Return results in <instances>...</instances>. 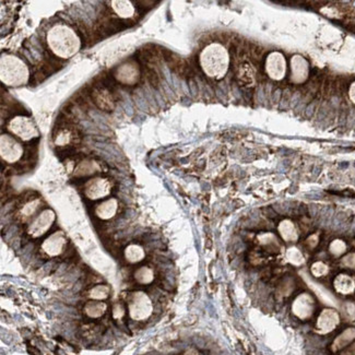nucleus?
I'll return each mask as SVG.
<instances>
[{"label":"nucleus","instance_id":"nucleus-1","mask_svg":"<svg viewBox=\"0 0 355 355\" xmlns=\"http://www.w3.org/2000/svg\"><path fill=\"white\" fill-rule=\"evenodd\" d=\"M47 45L57 57L69 59L81 48V40L74 30L66 24H55L46 35Z\"/></svg>","mask_w":355,"mask_h":355},{"label":"nucleus","instance_id":"nucleus-2","mask_svg":"<svg viewBox=\"0 0 355 355\" xmlns=\"http://www.w3.org/2000/svg\"><path fill=\"white\" fill-rule=\"evenodd\" d=\"M30 71L24 61L14 55L6 54L0 59V80L8 86H21L27 83Z\"/></svg>","mask_w":355,"mask_h":355},{"label":"nucleus","instance_id":"nucleus-3","mask_svg":"<svg viewBox=\"0 0 355 355\" xmlns=\"http://www.w3.org/2000/svg\"><path fill=\"white\" fill-rule=\"evenodd\" d=\"M201 67L210 77H222L227 70L228 55L219 44H211L205 47L200 56Z\"/></svg>","mask_w":355,"mask_h":355},{"label":"nucleus","instance_id":"nucleus-4","mask_svg":"<svg viewBox=\"0 0 355 355\" xmlns=\"http://www.w3.org/2000/svg\"><path fill=\"white\" fill-rule=\"evenodd\" d=\"M8 129L12 134L23 141L32 140L40 134L34 121L26 116L20 115L13 117L8 124Z\"/></svg>","mask_w":355,"mask_h":355},{"label":"nucleus","instance_id":"nucleus-5","mask_svg":"<svg viewBox=\"0 0 355 355\" xmlns=\"http://www.w3.org/2000/svg\"><path fill=\"white\" fill-rule=\"evenodd\" d=\"M23 155V147L13 137L1 134L0 137V156L7 163H15Z\"/></svg>","mask_w":355,"mask_h":355},{"label":"nucleus","instance_id":"nucleus-6","mask_svg":"<svg viewBox=\"0 0 355 355\" xmlns=\"http://www.w3.org/2000/svg\"><path fill=\"white\" fill-rule=\"evenodd\" d=\"M55 221V212L51 209H45L33 220L29 226V234L32 237H40L50 228Z\"/></svg>","mask_w":355,"mask_h":355},{"label":"nucleus","instance_id":"nucleus-7","mask_svg":"<svg viewBox=\"0 0 355 355\" xmlns=\"http://www.w3.org/2000/svg\"><path fill=\"white\" fill-rule=\"evenodd\" d=\"M111 192V183L106 178L95 177L90 179L84 186V194L91 200H98L108 196Z\"/></svg>","mask_w":355,"mask_h":355},{"label":"nucleus","instance_id":"nucleus-8","mask_svg":"<svg viewBox=\"0 0 355 355\" xmlns=\"http://www.w3.org/2000/svg\"><path fill=\"white\" fill-rule=\"evenodd\" d=\"M66 244H67V239H66L64 233L55 232L54 234H51L49 237H47L46 239L44 240L42 248L48 256L54 257V256L60 255L64 251Z\"/></svg>","mask_w":355,"mask_h":355},{"label":"nucleus","instance_id":"nucleus-9","mask_svg":"<svg viewBox=\"0 0 355 355\" xmlns=\"http://www.w3.org/2000/svg\"><path fill=\"white\" fill-rule=\"evenodd\" d=\"M139 78V68L132 61H128L119 66L116 70V79L124 84H133Z\"/></svg>","mask_w":355,"mask_h":355},{"label":"nucleus","instance_id":"nucleus-10","mask_svg":"<svg viewBox=\"0 0 355 355\" xmlns=\"http://www.w3.org/2000/svg\"><path fill=\"white\" fill-rule=\"evenodd\" d=\"M151 301L147 295L142 292H138L133 295L130 303V312L134 318L143 317L149 315L147 312L151 310Z\"/></svg>","mask_w":355,"mask_h":355},{"label":"nucleus","instance_id":"nucleus-11","mask_svg":"<svg viewBox=\"0 0 355 355\" xmlns=\"http://www.w3.org/2000/svg\"><path fill=\"white\" fill-rule=\"evenodd\" d=\"M111 7L116 14L121 19L132 18L136 13V8L129 0H113L111 1Z\"/></svg>","mask_w":355,"mask_h":355},{"label":"nucleus","instance_id":"nucleus-12","mask_svg":"<svg viewBox=\"0 0 355 355\" xmlns=\"http://www.w3.org/2000/svg\"><path fill=\"white\" fill-rule=\"evenodd\" d=\"M117 209H118V201L114 198H111L97 205L95 208V214L102 220H108L116 214Z\"/></svg>","mask_w":355,"mask_h":355},{"label":"nucleus","instance_id":"nucleus-13","mask_svg":"<svg viewBox=\"0 0 355 355\" xmlns=\"http://www.w3.org/2000/svg\"><path fill=\"white\" fill-rule=\"evenodd\" d=\"M293 309L299 317H308L314 309V301L309 295L303 294L294 301Z\"/></svg>","mask_w":355,"mask_h":355},{"label":"nucleus","instance_id":"nucleus-14","mask_svg":"<svg viewBox=\"0 0 355 355\" xmlns=\"http://www.w3.org/2000/svg\"><path fill=\"white\" fill-rule=\"evenodd\" d=\"M334 287L341 294H350L355 288L354 280L346 274H340L334 280Z\"/></svg>","mask_w":355,"mask_h":355},{"label":"nucleus","instance_id":"nucleus-15","mask_svg":"<svg viewBox=\"0 0 355 355\" xmlns=\"http://www.w3.org/2000/svg\"><path fill=\"white\" fill-rule=\"evenodd\" d=\"M338 323V315L337 312H334L333 310H330V309H327L321 314L319 318V321H318V325L319 327L325 330L326 332H328L329 330L333 329L335 325Z\"/></svg>","mask_w":355,"mask_h":355},{"label":"nucleus","instance_id":"nucleus-16","mask_svg":"<svg viewBox=\"0 0 355 355\" xmlns=\"http://www.w3.org/2000/svg\"><path fill=\"white\" fill-rule=\"evenodd\" d=\"M125 257L131 263L141 261L144 258L143 248L136 244H131L125 249Z\"/></svg>","mask_w":355,"mask_h":355},{"label":"nucleus","instance_id":"nucleus-17","mask_svg":"<svg viewBox=\"0 0 355 355\" xmlns=\"http://www.w3.org/2000/svg\"><path fill=\"white\" fill-rule=\"evenodd\" d=\"M134 278L141 284L151 283L153 281V271L150 268L142 267V268L137 270V272L134 273Z\"/></svg>","mask_w":355,"mask_h":355},{"label":"nucleus","instance_id":"nucleus-18","mask_svg":"<svg viewBox=\"0 0 355 355\" xmlns=\"http://www.w3.org/2000/svg\"><path fill=\"white\" fill-rule=\"evenodd\" d=\"M105 309V304H102V303H96V301H90L86 304L85 310L87 312L89 316H92V317H97L100 316L102 312H104Z\"/></svg>","mask_w":355,"mask_h":355},{"label":"nucleus","instance_id":"nucleus-19","mask_svg":"<svg viewBox=\"0 0 355 355\" xmlns=\"http://www.w3.org/2000/svg\"><path fill=\"white\" fill-rule=\"evenodd\" d=\"M108 293H109V288L105 285H97L94 286L90 291V297L94 299H104L107 297Z\"/></svg>","mask_w":355,"mask_h":355},{"label":"nucleus","instance_id":"nucleus-20","mask_svg":"<svg viewBox=\"0 0 355 355\" xmlns=\"http://www.w3.org/2000/svg\"><path fill=\"white\" fill-rule=\"evenodd\" d=\"M312 272L317 278L326 275L327 273H328V267L325 263H322V262H316L312 267Z\"/></svg>","mask_w":355,"mask_h":355},{"label":"nucleus","instance_id":"nucleus-21","mask_svg":"<svg viewBox=\"0 0 355 355\" xmlns=\"http://www.w3.org/2000/svg\"><path fill=\"white\" fill-rule=\"evenodd\" d=\"M38 205H40V202H38L37 200L31 201V202H29V203H26V205L23 207L22 214L24 215V216H26V218H29V216H31V215H32L33 213H34V212L37 210Z\"/></svg>","mask_w":355,"mask_h":355},{"label":"nucleus","instance_id":"nucleus-22","mask_svg":"<svg viewBox=\"0 0 355 355\" xmlns=\"http://www.w3.org/2000/svg\"><path fill=\"white\" fill-rule=\"evenodd\" d=\"M355 337V330L354 329H350V330H346V332L342 334L339 339H338V342L341 343V345L346 344L348 341H351V339Z\"/></svg>","mask_w":355,"mask_h":355},{"label":"nucleus","instance_id":"nucleus-23","mask_svg":"<svg viewBox=\"0 0 355 355\" xmlns=\"http://www.w3.org/2000/svg\"><path fill=\"white\" fill-rule=\"evenodd\" d=\"M331 85H332V80L328 77L322 83V93L321 94L323 97H329L331 95Z\"/></svg>","mask_w":355,"mask_h":355},{"label":"nucleus","instance_id":"nucleus-24","mask_svg":"<svg viewBox=\"0 0 355 355\" xmlns=\"http://www.w3.org/2000/svg\"><path fill=\"white\" fill-rule=\"evenodd\" d=\"M342 265L350 269H355V254H351L342 259Z\"/></svg>","mask_w":355,"mask_h":355},{"label":"nucleus","instance_id":"nucleus-25","mask_svg":"<svg viewBox=\"0 0 355 355\" xmlns=\"http://www.w3.org/2000/svg\"><path fill=\"white\" fill-rule=\"evenodd\" d=\"M262 53H263V48L258 45H251V54L255 58H260Z\"/></svg>","mask_w":355,"mask_h":355}]
</instances>
